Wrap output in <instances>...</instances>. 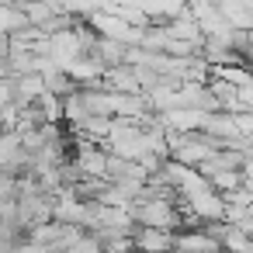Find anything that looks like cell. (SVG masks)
Instances as JSON below:
<instances>
[{"label":"cell","instance_id":"6da1fadb","mask_svg":"<svg viewBox=\"0 0 253 253\" xmlns=\"http://www.w3.org/2000/svg\"><path fill=\"white\" fill-rule=\"evenodd\" d=\"M215 11L232 32H250L253 28V4L250 0H218Z\"/></svg>","mask_w":253,"mask_h":253},{"label":"cell","instance_id":"7a4b0ae2","mask_svg":"<svg viewBox=\"0 0 253 253\" xmlns=\"http://www.w3.org/2000/svg\"><path fill=\"white\" fill-rule=\"evenodd\" d=\"M77 170L84 173V177H90V180H104V163H108V153L101 149V146H94V142H87V139H80V153H77Z\"/></svg>","mask_w":253,"mask_h":253},{"label":"cell","instance_id":"3957f363","mask_svg":"<svg viewBox=\"0 0 253 253\" xmlns=\"http://www.w3.org/2000/svg\"><path fill=\"white\" fill-rule=\"evenodd\" d=\"M132 250H135V253H170V250H173V232L135 229V236H132Z\"/></svg>","mask_w":253,"mask_h":253},{"label":"cell","instance_id":"277c9868","mask_svg":"<svg viewBox=\"0 0 253 253\" xmlns=\"http://www.w3.org/2000/svg\"><path fill=\"white\" fill-rule=\"evenodd\" d=\"M160 28H163V35H167L170 42H184V45L201 49V32H198V25L191 21V14H180V18H173V21L160 25Z\"/></svg>","mask_w":253,"mask_h":253},{"label":"cell","instance_id":"5b68a950","mask_svg":"<svg viewBox=\"0 0 253 253\" xmlns=\"http://www.w3.org/2000/svg\"><path fill=\"white\" fill-rule=\"evenodd\" d=\"M42 90H45V94H52V97H59V101H66V97H70V94H77L80 87H77L66 73L49 70V73H42Z\"/></svg>","mask_w":253,"mask_h":253},{"label":"cell","instance_id":"8992f818","mask_svg":"<svg viewBox=\"0 0 253 253\" xmlns=\"http://www.w3.org/2000/svg\"><path fill=\"white\" fill-rule=\"evenodd\" d=\"M21 28H28V21L21 18V11L18 7H11V4H0V35H14V32H21Z\"/></svg>","mask_w":253,"mask_h":253},{"label":"cell","instance_id":"52a82bcc","mask_svg":"<svg viewBox=\"0 0 253 253\" xmlns=\"http://www.w3.org/2000/svg\"><path fill=\"white\" fill-rule=\"evenodd\" d=\"M218 250H225V253H253V239L243 236V232H236V229H229V232L222 236Z\"/></svg>","mask_w":253,"mask_h":253},{"label":"cell","instance_id":"ba28073f","mask_svg":"<svg viewBox=\"0 0 253 253\" xmlns=\"http://www.w3.org/2000/svg\"><path fill=\"white\" fill-rule=\"evenodd\" d=\"M163 45H167V35H163L160 25H149L142 32V39H139V49L142 52H163Z\"/></svg>","mask_w":253,"mask_h":253},{"label":"cell","instance_id":"9c48e42d","mask_svg":"<svg viewBox=\"0 0 253 253\" xmlns=\"http://www.w3.org/2000/svg\"><path fill=\"white\" fill-rule=\"evenodd\" d=\"M218 201L225 205V208H250V187H236V191H229V194H218Z\"/></svg>","mask_w":253,"mask_h":253},{"label":"cell","instance_id":"30bf717a","mask_svg":"<svg viewBox=\"0 0 253 253\" xmlns=\"http://www.w3.org/2000/svg\"><path fill=\"white\" fill-rule=\"evenodd\" d=\"M232 125H236V135H253V115L250 111H239V115H232Z\"/></svg>","mask_w":253,"mask_h":253}]
</instances>
